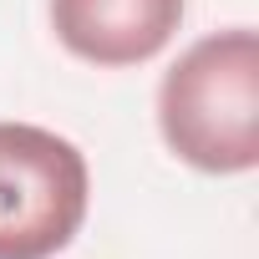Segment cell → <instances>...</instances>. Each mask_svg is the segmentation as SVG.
<instances>
[{"label":"cell","instance_id":"obj_1","mask_svg":"<svg viewBox=\"0 0 259 259\" xmlns=\"http://www.w3.org/2000/svg\"><path fill=\"white\" fill-rule=\"evenodd\" d=\"M158 127L173 158L198 173H249L259 163V36L249 26L193 41L158 87Z\"/></svg>","mask_w":259,"mask_h":259},{"label":"cell","instance_id":"obj_3","mask_svg":"<svg viewBox=\"0 0 259 259\" xmlns=\"http://www.w3.org/2000/svg\"><path fill=\"white\" fill-rule=\"evenodd\" d=\"M188 0H51L56 41L92 66H143L183 26Z\"/></svg>","mask_w":259,"mask_h":259},{"label":"cell","instance_id":"obj_2","mask_svg":"<svg viewBox=\"0 0 259 259\" xmlns=\"http://www.w3.org/2000/svg\"><path fill=\"white\" fill-rule=\"evenodd\" d=\"M92 178L71 138L0 122V259H51L87 219Z\"/></svg>","mask_w":259,"mask_h":259}]
</instances>
